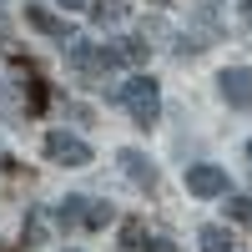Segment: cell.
<instances>
[{
    "instance_id": "cell-4",
    "label": "cell",
    "mask_w": 252,
    "mask_h": 252,
    "mask_svg": "<svg viewBox=\"0 0 252 252\" xmlns=\"http://www.w3.org/2000/svg\"><path fill=\"white\" fill-rule=\"evenodd\" d=\"M217 91H222L227 106H252V71L247 66H227L217 76Z\"/></svg>"
},
{
    "instance_id": "cell-12",
    "label": "cell",
    "mask_w": 252,
    "mask_h": 252,
    "mask_svg": "<svg viewBox=\"0 0 252 252\" xmlns=\"http://www.w3.org/2000/svg\"><path fill=\"white\" fill-rule=\"evenodd\" d=\"M141 252H177V247H172V242H166V237H152V242H146Z\"/></svg>"
},
{
    "instance_id": "cell-14",
    "label": "cell",
    "mask_w": 252,
    "mask_h": 252,
    "mask_svg": "<svg viewBox=\"0 0 252 252\" xmlns=\"http://www.w3.org/2000/svg\"><path fill=\"white\" fill-rule=\"evenodd\" d=\"M247 161H252V141H247Z\"/></svg>"
},
{
    "instance_id": "cell-1",
    "label": "cell",
    "mask_w": 252,
    "mask_h": 252,
    "mask_svg": "<svg viewBox=\"0 0 252 252\" xmlns=\"http://www.w3.org/2000/svg\"><path fill=\"white\" fill-rule=\"evenodd\" d=\"M121 106L131 111V121H141V126H152L157 116H161V86L152 76H131V81H121Z\"/></svg>"
},
{
    "instance_id": "cell-13",
    "label": "cell",
    "mask_w": 252,
    "mask_h": 252,
    "mask_svg": "<svg viewBox=\"0 0 252 252\" xmlns=\"http://www.w3.org/2000/svg\"><path fill=\"white\" fill-rule=\"evenodd\" d=\"M81 5H86V0H61V10H81Z\"/></svg>"
},
{
    "instance_id": "cell-7",
    "label": "cell",
    "mask_w": 252,
    "mask_h": 252,
    "mask_svg": "<svg viewBox=\"0 0 252 252\" xmlns=\"http://www.w3.org/2000/svg\"><path fill=\"white\" fill-rule=\"evenodd\" d=\"M121 166H126V177H131V182L157 187V166H152V157H141V152H131V146H126V152H121Z\"/></svg>"
},
{
    "instance_id": "cell-11",
    "label": "cell",
    "mask_w": 252,
    "mask_h": 252,
    "mask_svg": "<svg viewBox=\"0 0 252 252\" xmlns=\"http://www.w3.org/2000/svg\"><path fill=\"white\" fill-rule=\"evenodd\" d=\"M121 15H126L121 5H96V20H106V26H111V20H121Z\"/></svg>"
},
{
    "instance_id": "cell-6",
    "label": "cell",
    "mask_w": 252,
    "mask_h": 252,
    "mask_svg": "<svg viewBox=\"0 0 252 252\" xmlns=\"http://www.w3.org/2000/svg\"><path fill=\"white\" fill-rule=\"evenodd\" d=\"M26 15H31V26H35V31H46L51 40H66V46H71V40H76V31L66 26V20H56L51 10H40V5H31Z\"/></svg>"
},
{
    "instance_id": "cell-9",
    "label": "cell",
    "mask_w": 252,
    "mask_h": 252,
    "mask_svg": "<svg viewBox=\"0 0 252 252\" xmlns=\"http://www.w3.org/2000/svg\"><path fill=\"white\" fill-rule=\"evenodd\" d=\"M116 61H121V66H141V61H146V46H141V40H121V46H116Z\"/></svg>"
},
{
    "instance_id": "cell-3",
    "label": "cell",
    "mask_w": 252,
    "mask_h": 252,
    "mask_svg": "<svg viewBox=\"0 0 252 252\" xmlns=\"http://www.w3.org/2000/svg\"><path fill=\"white\" fill-rule=\"evenodd\" d=\"M46 157L56 166H86L91 161V146L81 141V136H71V131H51L46 136Z\"/></svg>"
},
{
    "instance_id": "cell-5",
    "label": "cell",
    "mask_w": 252,
    "mask_h": 252,
    "mask_svg": "<svg viewBox=\"0 0 252 252\" xmlns=\"http://www.w3.org/2000/svg\"><path fill=\"white\" fill-rule=\"evenodd\" d=\"M187 192H192V197H222V192H227V172L202 161V166L187 172Z\"/></svg>"
},
{
    "instance_id": "cell-10",
    "label": "cell",
    "mask_w": 252,
    "mask_h": 252,
    "mask_svg": "<svg viewBox=\"0 0 252 252\" xmlns=\"http://www.w3.org/2000/svg\"><path fill=\"white\" fill-rule=\"evenodd\" d=\"M227 217L232 222H252V197H227Z\"/></svg>"
},
{
    "instance_id": "cell-8",
    "label": "cell",
    "mask_w": 252,
    "mask_h": 252,
    "mask_svg": "<svg viewBox=\"0 0 252 252\" xmlns=\"http://www.w3.org/2000/svg\"><path fill=\"white\" fill-rule=\"evenodd\" d=\"M202 252H232V237L222 227H202Z\"/></svg>"
},
{
    "instance_id": "cell-2",
    "label": "cell",
    "mask_w": 252,
    "mask_h": 252,
    "mask_svg": "<svg viewBox=\"0 0 252 252\" xmlns=\"http://www.w3.org/2000/svg\"><path fill=\"white\" fill-rule=\"evenodd\" d=\"M56 222L61 227H106V222H116V212L106 202H91V197H66L61 212H56Z\"/></svg>"
},
{
    "instance_id": "cell-15",
    "label": "cell",
    "mask_w": 252,
    "mask_h": 252,
    "mask_svg": "<svg viewBox=\"0 0 252 252\" xmlns=\"http://www.w3.org/2000/svg\"><path fill=\"white\" fill-rule=\"evenodd\" d=\"M247 20H252V0H247Z\"/></svg>"
}]
</instances>
